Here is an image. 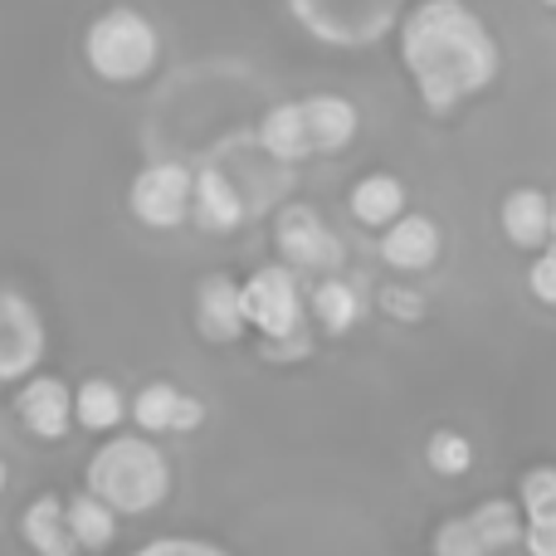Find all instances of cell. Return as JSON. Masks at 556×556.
Returning <instances> with one entry per match:
<instances>
[{
	"label": "cell",
	"instance_id": "obj_18",
	"mask_svg": "<svg viewBox=\"0 0 556 556\" xmlns=\"http://www.w3.org/2000/svg\"><path fill=\"white\" fill-rule=\"evenodd\" d=\"M123 415H127V401H123V391H117L113 381L93 376V381L78 386V395H74V420L84 425V430L103 434V430H113Z\"/></svg>",
	"mask_w": 556,
	"mask_h": 556
},
{
	"label": "cell",
	"instance_id": "obj_11",
	"mask_svg": "<svg viewBox=\"0 0 556 556\" xmlns=\"http://www.w3.org/2000/svg\"><path fill=\"white\" fill-rule=\"evenodd\" d=\"M191 215H195V225L201 230H211V235H230L235 225H240V215H244V201H240V191L230 186V176L225 172H201V176H191Z\"/></svg>",
	"mask_w": 556,
	"mask_h": 556
},
{
	"label": "cell",
	"instance_id": "obj_22",
	"mask_svg": "<svg viewBox=\"0 0 556 556\" xmlns=\"http://www.w3.org/2000/svg\"><path fill=\"white\" fill-rule=\"evenodd\" d=\"M522 513H528V528H552L556 522V469L542 464V469L522 473Z\"/></svg>",
	"mask_w": 556,
	"mask_h": 556
},
{
	"label": "cell",
	"instance_id": "obj_8",
	"mask_svg": "<svg viewBox=\"0 0 556 556\" xmlns=\"http://www.w3.org/2000/svg\"><path fill=\"white\" fill-rule=\"evenodd\" d=\"M15 415L35 440H64L74 425V395L59 376H29L15 395Z\"/></svg>",
	"mask_w": 556,
	"mask_h": 556
},
{
	"label": "cell",
	"instance_id": "obj_3",
	"mask_svg": "<svg viewBox=\"0 0 556 556\" xmlns=\"http://www.w3.org/2000/svg\"><path fill=\"white\" fill-rule=\"evenodd\" d=\"M84 54L93 64L98 78L108 84H132V78H147L156 64V29L147 15L137 10H108L88 25Z\"/></svg>",
	"mask_w": 556,
	"mask_h": 556
},
{
	"label": "cell",
	"instance_id": "obj_10",
	"mask_svg": "<svg viewBox=\"0 0 556 556\" xmlns=\"http://www.w3.org/2000/svg\"><path fill=\"white\" fill-rule=\"evenodd\" d=\"M303 108V132H307V156L313 152H342L346 142L356 137V108L346 98H332V93H317L307 98Z\"/></svg>",
	"mask_w": 556,
	"mask_h": 556
},
{
	"label": "cell",
	"instance_id": "obj_29",
	"mask_svg": "<svg viewBox=\"0 0 556 556\" xmlns=\"http://www.w3.org/2000/svg\"><path fill=\"white\" fill-rule=\"evenodd\" d=\"M381 303H386V313H391V317H420V298L401 293V288H386Z\"/></svg>",
	"mask_w": 556,
	"mask_h": 556
},
{
	"label": "cell",
	"instance_id": "obj_32",
	"mask_svg": "<svg viewBox=\"0 0 556 556\" xmlns=\"http://www.w3.org/2000/svg\"><path fill=\"white\" fill-rule=\"evenodd\" d=\"M542 5H556V0H542Z\"/></svg>",
	"mask_w": 556,
	"mask_h": 556
},
{
	"label": "cell",
	"instance_id": "obj_19",
	"mask_svg": "<svg viewBox=\"0 0 556 556\" xmlns=\"http://www.w3.org/2000/svg\"><path fill=\"white\" fill-rule=\"evenodd\" d=\"M264 147H269L278 162H303V156H307L303 108H298V103H278L274 113L264 117Z\"/></svg>",
	"mask_w": 556,
	"mask_h": 556
},
{
	"label": "cell",
	"instance_id": "obj_23",
	"mask_svg": "<svg viewBox=\"0 0 556 556\" xmlns=\"http://www.w3.org/2000/svg\"><path fill=\"white\" fill-rule=\"evenodd\" d=\"M425 459H430V469L440 479H464L473 469V444L459 430H434L430 444H425Z\"/></svg>",
	"mask_w": 556,
	"mask_h": 556
},
{
	"label": "cell",
	"instance_id": "obj_5",
	"mask_svg": "<svg viewBox=\"0 0 556 556\" xmlns=\"http://www.w3.org/2000/svg\"><path fill=\"white\" fill-rule=\"evenodd\" d=\"M132 215L152 230H172L191 215V172L181 162H156L132 181Z\"/></svg>",
	"mask_w": 556,
	"mask_h": 556
},
{
	"label": "cell",
	"instance_id": "obj_14",
	"mask_svg": "<svg viewBox=\"0 0 556 556\" xmlns=\"http://www.w3.org/2000/svg\"><path fill=\"white\" fill-rule=\"evenodd\" d=\"M64 522H68V538H74L78 552H103V547H113V538H117V513L103 508L93 493H74V498L64 503Z\"/></svg>",
	"mask_w": 556,
	"mask_h": 556
},
{
	"label": "cell",
	"instance_id": "obj_4",
	"mask_svg": "<svg viewBox=\"0 0 556 556\" xmlns=\"http://www.w3.org/2000/svg\"><path fill=\"white\" fill-rule=\"evenodd\" d=\"M240 307H244V327L254 323L274 342L303 327V298H298V283L288 269H260L240 288Z\"/></svg>",
	"mask_w": 556,
	"mask_h": 556
},
{
	"label": "cell",
	"instance_id": "obj_16",
	"mask_svg": "<svg viewBox=\"0 0 556 556\" xmlns=\"http://www.w3.org/2000/svg\"><path fill=\"white\" fill-rule=\"evenodd\" d=\"M469 522H473V532H479V542H483V552L489 556H503V552H513V547H522V508L518 503H508V498H489V503H479V508L469 513Z\"/></svg>",
	"mask_w": 556,
	"mask_h": 556
},
{
	"label": "cell",
	"instance_id": "obj_27",
	"mask_svg": "<svg viewBox=\"0 0 556 556\" xmlns=\"http://www.w3.org/2000/svg\"><path fill=\"white\" fill-rule=\"evenodd\" d=\"M205 425V405L195 401V395H186L181 391V401H176V420H172V430L176 434H191V430H201Z\"/></svg>",
	"mask_w": 556,
	"mask_h": 556
},
{
	"label": "cell",
	"instance_id": "obj_7",
	"mask_svg": "<svg viewBox=\"0 0 556 556\" xmlns=\"http://www.w3.org/2000/svg\"><path fill=\"white\" fill-rule=\"evenodd\" d=\"M278 254L288 260V269H337L342 264V240L317 220V211L288 205L278 215Z\"/></svg>",
	"mask_w": 556,
	"mask_h": 556
},
{
	"label": "cell",
	"instance_id": "obj_20",
	"mask_svg": "<svg viewBox=\"0 0 556 556\" xmlns=\"http://www.w3.org/2000/svg\"><path fill=\"white\" fill-rule=\"evenodd\" d=\"M313 313L327 332H352L356 317H362V298H356L352 283L327 278V283H317V293H313Z\"/></svg>",
	"mask_w": 556,
	"mask_h": 556
},
{
	"label": "cell",
	"instance_id": "obj_17",
	"mask_svg": "<svg viewBox=\"0 0 556 556\" xmlns=\"http://www.w3.org/2000/svg\"><path fill=\"white\" fill-rule=\"evenodd\" d=\"M405 211V186L395 176H362L352 191V215L362 225H391Z\"/></svg>",
	"mask_w": 556,
	"mask_h": 556
},
{
	"label": "cell",
	"instance_id": "obj_13",
	"mask_svg": "<svg viewBox=\"0 0 556 556\" xmlns=\"http://www.w3.org/2000/svg\"><path fill=\"white\" fill-rule=\"evenodd\" d=\"M20 538L35 556H74V538H68V522H64V498L54 493H39L25 513H20Z\"/></svg>",
	"mask_w": 556,
	"mask_h": 556
},
{
	"label": "cell",
	"instance_id": "obj_21",
	"mask_svg": "<svg viewBox=\"0 0 556 556\" xmlns=\"http://www.w3.org/2000/svg\"><path fill=\"white\" fill-rule=\"evenodd\" d=\"M176 401H181V391H176L172 381H152L137 391V401L127 405V410H132V420L142 434H166L176 420Z\"/></svg>",
	"mask_w": 556,
	"mask_h": 556
},
{
	"label": "cell",
	"instance_id": "obj_12",
	"mask_svg": "<svg viewBox=\"0 0 556 556\" xmlns=\"http://www.w3.org/2000/svg\"><path fill=\"white\" fill-rule=\"evenodd\" d=\"M195 317H201V332L211 342H235L244 332V307H240V283H230L225 274L205 278L201 293H195Z\"/></svg>",
	"mask_w": 556,
	"mask_h": 556
},
{
	"label": "cell",
	"instance_id": "obj_30",
	"mask_svg": "<svg viewBox=\"0 0 556 556\" xmlns=\"http://www.w3.org/2000/svg\"><path fill=\"white\" fill-rule=\"evenodd\" d=\"M547 240L556 244V201H552V220H547Z\"/></svg>",
	"mask_w": 556,
	"mask_h": 556
},
{
	"label": "cell",
	"instance_id": "obj_1",
	"mask_svg": "<svg viewBox=\"0 0 556 556\" xmlns=\"http://www.w3.org/2000/svg\"><path fill=\"white\" fill-rule=\"evenodd\" d=\"M405 68L420 84V98L434 113H450L459 98L479 93L498 74V45L483 20L459 0H425L410 10L401 35Z\"/></svg>",
	"mask_w": 556,
	"mask_h": 556
},
{
	"label": "cell",
	"instance_id": "obj_9",
	"mask_svg": "<svg viewBox=\"0 0 556 556\" xmlns=\"http://www.w3.org/2000/svg\"><path fill=\"white\" fill-rule=\"evenodd\" d=\"M381 254L391 269H430L434 260H440V225L430 220V215H401V220H391V230H386L381 240Z\"/></svg>",
	"mask_w": 556,
	"mask_h": 556
},
{
	"label": "cell",
	"instance_id": "obj_31",
	"mask_svg": "<svg viewBox=\"0 0 556 556\" xmlns=\"http://www.w3.org/2000/svg\"><path fill=\"white\" fill-rule=\"evenodd\" d=\"M0 493H5V464H0Z\"/></svg>",
	"mask_w": 556,
	"mask_h": 556
},
{
	"label": "cell",
	"instance_id": "obj_28",
	"mask_svg": "<svg viewBox=\"0 0 556 556\" xmlns=\"http://www.w3.org/2000/svg\"><path fill=\"white\" fill-rule=\"evenodd\" d=\"M522 547L528 556H556V522L552 528H522Z\"/></svg>",
	"mask_w": 556,
	"mask_h": 556
},
{
	"label": "cell",
	"instance_id": "obj_2",
	"mask_svg": "<svg viewBox=\"0 0 556 556\" xmlns=\"http://www.w3.org/2000/svg\"><path fill=\"white\" fill-rule=\"evenodd\" d=\"M84 483V493H93L117 518H142L172 498V459L142 434H117L93 450Z\"/></svg>",
	"mask_w": 556,
	"mask_h": 556
},
{
	"label": "cell",
	"instance_id": "obj_25",
	"mask_svg": "<svg viewBox=\"0 0 556 556\" xmlns=\"http://www.w3.org/2000/svg\"><path fill=\"white\" fill-rule=\"evenodd\" d=\"M132 556H230V552L215 547V542H205V538H152V542H142Z\"/></svg>",
	"mask_w": 556,
	"mask_h": 556
},
{
	"label": "cell",
	"instance_id": "obj_6",
	"mask_svg": "<svg viewBox=\"0 0 556 556\" xmlns=\"http://www.w3.org/2000/svg\"><path fill=\"white\" fill-rule=\"evenodd\" d=\"M45 356V323L35 303L20 293H0V381H25Z\"/></svg>",
	"mask_w": 556,
	"mask_h": 556
},
{
	"label": "cell",
	"instance_id": "obj_15",
	"mask_svg": "<svg viewBox=\"0 0 556 556\" xmlns=\"http://www.w3.org/2000/svg\"><path fill=\"white\" fill-rule=\"evenodd\" d=\"M547 220H552V201L542 191H513L508 201H503V230H508V240L518 244V250H538L542 240H547Z\"/></svg>",
	"mask_w": 556,
	"mask_h": 556
},
{
	"label": "cell",
	"instance_id": "obj_24",
	"mask_svg": "<svg viewBox=\"0 0 556 556\" xmlns=\"http://www.w3.org/2000/svg\"><path fill=\"white\" fill-rule=\"evenodd\" d=\"M434 556H489L469 518H444L434 532Z\"/></svg>",
	"mask_w": 556,
	"mask_h": 556
},
{
	"label": "cell",
	"instance_id": "obj_26",
	"mask_svg": "<svg viewBox=\"0 0 556 556\" xmlns=\"http://www.w3.org/2000/svg\"><path fill=\"white\" fill-rule=\"evenodd\" d=\"M532 293H538L542 303H556V250H547L532 264Z\"/></svg>",
	"mask_w": 556,
	"mask_h": 556
}]
</instances>
